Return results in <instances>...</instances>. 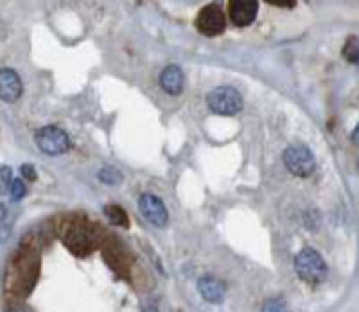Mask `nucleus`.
<instances>
[{"label": "nucleus", "instance_id": "f257e3e1", "mask_svg": "<svg viewBox=\"0 0 359 312\" xmlns=\"http://www.w3.org/2000/svg\"><path fill=\"white\" fill-rule=\"evenodd\" d=\"M294 271L307 284H322L327 278V264L313 247H304L294 257Z\"/></svg>", "mask_w": 359, "mask_h": 312}, {"label": "nucleus", "instance_id": "f03ea898", "mask_svg": "<svg viewBox=\"0 0 359 312\" xmlns=\"http://www.w3.org/2000/svg\"><path fill=\"white\" fill-rule=\"evenodd\" d=\"M208 110L223 117H232L243 110V97L232 86H217L207 97Z\"/></svg>", "mask_w": 359, "mask_h": 312}, {"label": "nucleus", "instance_id": "7ed1b4c3", "mask_svg": "<svg viewBox=\"0 0 359 312\" xmlns=\"http://www.w3.org/2000/svg\"><path fill=\"white\" fill-rule=\"evenodd\" d=\"M38 147L41 153L49 154V156H60L65 154L70 149V138L62 128L57 126H43L34 133Z\"/></svg>", "mask_w": 359, "mask_h": 312}, {"label": "nucleus", "instance_id": "20e7f679", "mask_svg": "<svg viewBox=\"0 0 359 312\" xmlns=\"http://www.w3.org/2000/svg\"><path fill=\"white\" fill-rule=\"evenodd\" d=\"M284 163L287 170L298 178H309L316 169V160L309 147L290 146L284 151Z\"/></svg>", "mask_w": 359, "mask_h": 312}, {"label": "nucleus", "instance_id": "39448f33", "mask_svg": "<svg viewBox=\"0 0 359 312\" xmlns=\"http://www.w3.org/2000/svg\"><path fill=\"white\" fill-rule=\"evenodd\" d=\"M196 27L205 36H217L226 27V17H224L223 9L217 6H207L200 11L196 18Z\"/></svg>", "mask_w": 359, "mask_h": 312}, {"label": "nucleus", "instance_id": "423d86ee", "mask_svg": "<svg viewBox=\"0 0 359 312\" xmlns=\"http://www.w3.org/2000/svg\"><path fill=\"white\" fill-rule=\"evenodd\" d=\"M139 208L144 217L156 228L168 226L169 212L160 198L153 194H142L139 199Z\"/></svg>", "mask_w": 359, "mask_h": 312}, {"label": "nucleus", "instance_id": "0eeeda50", "mask_svg": "<svg viewBox=\"0 0 359 312\" xmlns=\"http://www.w3.org/2000/svg\"><path fill=\"white\" fill-rule=\"evenodd\" d=\"M24 86L20 76L11 69L0 70V101L17 102L22 97Z\"/></svg>", "mask_w": 359, "mask_h": 312}, {"label": "nucleus", "instance_id": "6e6552de", "mask_svg": "<svg viewBox=\"0 0 359 312\" xmlns=\"http://www.w3.org/2000/svg\"><path fill=\"white\" fill-rule=\"evenodd\" d=\"M229 8L233 24L245 27L257 18L259 2L257 0H233V2H230Z\"/></svg>", "mask_w": 359, "mask_h": 312}, {"label": "nucleus", "instance_id": "1a4fd4ad", "mask_svg": "<svg viewBox=\"0 0 359 312\" xmlns=\"http://www.w3.org/2000/svg\"><path fill=\"white\" fill-rule=\"evenodd\" d=\"M198 291L203 296V300L208 304H223L226 294V285L219 278L212 275H205L198 280Z\"/></svg>", "mask_w": 359, "mask_h": 312}, {"label": "nucleus", "instance_id": "9d476101", "mask_svg": "<svg viewBox=\"0 0 359 312\" xmlns=\"http://www.w3.org/2000/svg\"><path fill=\"white\" fill-rule=\"evenodd\" d=\"M160 85L169 95H180L184 92L185 86V76L184 70L180 69L178 65H169L162 70L160 74Z\"/></svg>", "mask_w": 359, "mask_h": 312}, {"label": "nucleus", "instance_id": "9b49d317", "mask_svg": "<svg viewBox=\"0 0 359 312\" xmlns=\"http://www.w3.org/2000/svg\"><path fill=\"white\" fill-rule=\"evenodd\" d=\"M13 221H15V215L11 214V208L2 203L0 205V243H6L11 237Z\"/></svg>", "mask_w": 359, "mask_h": 312}, {"label": "nucleus", "instance_id": "f8f14e48", "mask_svg": "<svg viewBox=\"0 0 359 312\" xmlns=\"http://www.w3.org/2000/svg\"><path fill=\"white\" fill-rule=\"evenodd\" d=\"M104 214H107L108 221H110L111 224H115V226H130V219H128L126 212L121 207H117V205H108V207L104 208Z\"/></svg>", "mask_w": 359, "mask_h": 312}, {"label": "nucleus", "instance_id": "ddd939ff", "mask_svg": "<svg viewBox=\"0 0 359 312\" xmlns=\"http://www.w3.org/2000/svg\"><path fill=\"white\" fill-rule=\"evenodd\" d=\"M99 179H101L102 183H107V185H118V183L123 182V175H121L115 167H104V169L99 172Z\"/></svg>", "mask_w": 359, "mask_h": 312}, {"label": "nucleus", "instance_id": "4468645a", "mask_svg": "<svg viewBox=\"0 0 359 312\" xmlns=\"http://www.w3.org/2000/svg\"><path fill=\"white\" fill-rule=\"evenodd\" d=\"M359 49H358V38L352 36L348 38L347 43H345V47H343V57L348 61V63H358L359 60Z\"/></svg>", "mask_w": 359, "mask_h": 312}, {"label": "nucleus", "instance_id": "2eb2a0df", "mask_svg": "<svg viewBox=\"0 0 359 312\" xmlns=\"http://www.w3.org/2000/svg\"><path fill=\"white\" fill-rule=\"evenodd\" d=\"M262 312H291V308L284 298H271L262 305Z\"/></svg>", "mask_w": 359, "mask_h": 312}, {"label": "nucleus", "instance_id": "dca6fc26", "mask_svg": "<svg viewBox=\"0 0 359 312\" xmlns=\"http://www.w3.org/2000/svg\"><path fill=\"white\" fill-rule=\"evenodd\" d=\"M13 170L8 165H0V194H8L13 183Z\"/></svg>", "mask_w": 359, "mask_h": 312}, {"label": "nucleus", "instance_id": "f3484780", "mask_svg": "<svg viewBox=\"0 0 359 312\" xmlns=\"http://www.w3.org/2000/svg\"><path fill=\"white\" fill-rule=\"evenodd\" d=\"M25 192H27V189H25L24 182L22 179H13L11 186H9V194H11V201H20L22 198L25 196Z\"/></svg>", "mask_w": 359, "mask_h": 312}, {"label": "nucleus", "instance_id": "a211bd4d", "mask_svg": "<svg viewBox=\"0 0 359 312\" xmlns=\"http://www.w3.org/2000/svg\"><path fill=\"white\" fill-rule=\"evenodd\" d=\"M20 175L22 178L27 179V182H36V169H34L31 163H24L20 167Z\"/></svg>", "mask_w": 359, "mask_h": 312}, {"label": "nucleus", "instance_id": "6ab92c4d", "mask_svg": "<svg viewBox=\"0 0 359 312\" xmlns=\"http://www.w3.org/2000/svg\"><path fill=\"white\" fill-rule=\"evenodd\" d=\"M271 6H277V8H294L297 6V2H269Z\"/></svg>", "mask_w": 359, "mask_h": 312}, {"label": "nucleus", "instance_id": "aec40b11", "mask_svg": "<svg viewBox=\"0 0 359 312\" xmlns=\"http://www.w3.org/2000/svg\"><path fill=\"white\" fill-rule=\"evenodd\" d=\"M142 312H158V308H156V305H153V304H147L146 307L142 308Z\"/></svg>", "mask_w": 359, "mask_h": 312}, {"label": "nucleus", "instance_id": "412c9836", "mask_svg": "<svg viewBox=\"0 0 359 312\" xmlns=\"http://www.w3.org/2000/svg\"><path fill=\"white\" fill-rule=\"evenodd\" d=\"M8 312H25L24 308H18V307H13V308H9Z\"/></svg>", "mask_w": 359, "mask_h": 312}, {"label": "nucleus", "instance_id": "4be33fe9", "mask_svg": "<svg viewBox=\"0 0 359 312\" xmlns=\"http://www.w3.org/2000/svg\"><path fill=\"white\" fill-rule=\"evenodd\" d=\"M358 128H355V130H354V138H352V140H354V144H358Z\"/></svg>", "mask_w": 359, "mask_h": 312}]
</instances>
